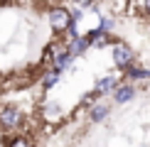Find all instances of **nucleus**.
I'll return each instance as SVG.
<instances>
[{"mask_svg":"<svg viewBox=\"0 0 150 147\" xmlns=\"http://www.w3.org/2000/svg\"><path fill=\"white\" fill-rule=\"evenodd\" d=\"M25 115L20 108L15 106H0V125L5 127V130H17V127L22 125Z\"/></svg>","mask_w":150,"mask_h":147,"instance_id":"obj_1","label":"nucleus"},{"mask_svg":"<svg viewBox=\"0 0 150 147\" xmlns=\"http://www.w3.org/2000/svg\"><path fill=\"white\" fill-rule=\"evenodd\" d=\"M47 20H49V27H52L54 32H62V29L69 27L71 12H69V8H52L47 12Z\"/></svg>","mask_w":150,"mask_h":147,"instance_id":"obj_2","label":"nucleus"},{"mask_svg":"<svg viewBox=\"0 0 150 147\" xmlns=\"http://www.w3.org/2000/svg\"><path fill=\"white\" fill-rule=\"evenodd\" d=\"M133 59H135V54H133V49L128 44H116L113 47V64L118 69H128L133 64Z\"/></svg>","mask_w":150,"mask_h":147,"instance_id":"obj_3","label":"nucleus"},{"mask_svg":"<svg viewBox=\"0 0 150 147\" xmlns=\"http://www.w3.org/2000/svg\"><path fill=\"white\" fill-rule=\"evenodd\" d=\"M91 47V39L89 37H71L69 39V44H67V49H69V52L74 54V57H81V54H86V49Z\"/></svg>","mask_w":150,"mask_h":147,"instance_id":"obj_4","label":"nucleus"},{"mask_svg":"<svg viewBox=\"0 0 150 147\" xmlns=\"http://www.w3.org/2000/svg\"><path fill=\"white\" fill-rule=\"evenodd\" d=\"M116 86H118V78H116V76H103V78H98V81H96V88H93V93H96V96L113 93Z\"/></svg>","mask_w":150,"mask_h":147,"instance_id":"obj_5","label":"nucleus"},{"mask_svg":"<svg viewBox=\"0 0 150 147\" xmlns=\"http://www.w3.org/2000/svg\"><path fill=\"white\" fill-rule=\"evenodd\" d=\"M135 98V88L130 83H118L116 86V91H113V101L116 103H128V101H133Z\"/></svg>","mask_w":150,"mask_h":147,"instance_id":"obj_6","label":"nucleus"},{"mask_svg":"<svg viewBox=\"0 0 150 147\" xmlns=\"http://www.w3.org/2000/svg\"><path fill=\"white\" fill-rule=\"evenodd\" d=\"M42 118H45L47 123H57V120H62V108H59V103H45L42 106Z\"/></svg>","mask_w":150,"mask_h":147,"instance_id":"obj_7","label":"nucleus"},{"mask_svg":"<svg viewBox=\"0 0 150 147\" xmlns=\"http://www.w3.org/2000/svg\"><path fill=\"white\" fill-rule=\"evenodd\" d=\"M126 74H128V78H133V81H145V78H150V71L143 69V66H135V64H130L126 69Z\"/></svg>","mask_w":150,"mask_h":147,"instance_id":"obj_8","label":"nucleus"},{"mask_svg":"<svg viewBox=\"0 0 150 147\" xmlns=\"http://www.w3.org/2000/svg\"><path fill=\"white\" fill-rule=\"evenodd\" d=\"M108 118V106H103V103H98V106H93L91 108V113H89V120L91 123H101Z\"/></svg>","mask_w":150,"mask_h":147,"instance_id":"obj_9","label":"nucleus"},{"mask_svg":"<svg viewBox=\"0 0 150 147\" xmlns=\"http://www.w3.org/2000/svg\"><path fill=\"white\" fill-rule=\"evenodd\" d=\"M59 76H62V71H57V69L52 66V69L47 71V76H45V81H42V86H45V88H52V86L59 81Z\"/></svg>","mask_w":150,"mask_h":147,"instance_id":"obj_10","label":"nucleus"},{"mask_svg":"<svg viewBox=\"0 0 150 147\" xmlns=\"http://www.w3.org/2000/svg\"><path fill=\"white\" fill-rule=\"evenodd\" d=\"M98 27H101L103 32H111V29H113V20L106 17V15H101V24H98Z\"/></svg>","mask_w":150,"mask_h":147,"instance_id":"obj_11","label":"nucleus"},{"mask_svg":"<svg viewBox=\"0 0 150 147\" xmlns=\"http://www.w3.org/2000/svg\"><path fill=\"white\" fill-rule=\"evenodd\" d=\"M67 32H69V39H71V37H79V27H76V20H71V22H69Z\"/></svg>","mask_w":150,"mask_h":147,"instance_id":"obj_12","label":"nucleus"},{"mask_svg":"<svg viewBox=\"0 0 150 147\" xmlns=\"http://www.w3.org/2000/svg\"><path fill=\"white\" fill-rule=\"evenodd\" d=\"M69 12H71V20H76V22L84 17V10H81V5H79V8H71Z\"/></svg>","mask_w":150,"mask_h":147,"instance_id":"obj_13","label":"nucleus"},{"mask_svg":"<svg viewBox=\"0 0 150 147\" xmlns=\"http://www.w3.org/2000/svg\"><path fill=\"white\" fill-rule=\"evenodd\" d=\"M8 142H10V145H27L30 140H27V137H15V140H8Z\"/></svg>","mask_w":150,"mask_h":147,"instance_id":"obj_14","label":"nucleus"},{"mask_svg":"<svg viewBox=\"0 0 150 147\" xmlns=\"http://www.w3.org/2000/svg\"><path fill=\"white\" fill-rule=\"evenodd\" d=\"M140 3H143V10H145L148 15H150V0H140Z\"/></svg>","mask_w":150,"mask_h":147,"instance_id":"obj_15","label":"nucleus"}]
</instances>
